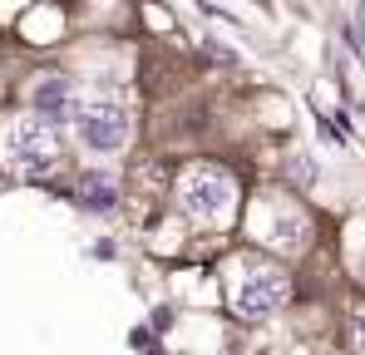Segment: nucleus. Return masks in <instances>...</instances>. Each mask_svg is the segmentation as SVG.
<instances>
[{"instance_id": "1", "label": "nucleus", "mask_w": 365, "mask_h": 355, "mask_svg": "<svg viewBox=\"0 0 365 355\" xmlns=\"http://www.w3.org/2000/svg\"><path fill=\"white\" fill-rule=\"evenodd\" d=\"M0 158L5 168L20 178H45L55 173L60 163V138H55V123H45L40 114L10 118L5 133H0Z\"/></svg>"}, {"instance_id": "2", "label": "nucleus", "mask_w": 365, "mask_h": 355, "mask_svg": "<svg viewBox=\"0 0 365 355\" xmlns=\"http://www.w3.org/2000/svg\"><path fill=\"white\" fill-rule=\"evenodd\" d=\"M69 118H74V138L89 153H99V158L119 153L123 143H128V109L114 104V99H79L69 109Z\"/></svg>"}, {"instance_id": "3", "label": "nucleus", "mask_w": 365, "mask_h": 355, "mask_svg": "<svg viewBox=\"0 0 365 355\" xmlns=\"http://www.w3.org/2000/svg\"><path fill=\"white\" fill-rule=\"evenodd\" d=\"M178 202H182V212H192V217H222L237 202V182L222 168H192L178 187Z\"/></svg>"}, {"instance_id": "4", "label": "nucleus", "mask_w": 365, "mask_h": 355, "mask_svg": "<svg viewBox=\"0 0 365 355\" xmlns=\"http://www.w3.org/2000/svg\"><path fill=\"white\" fill-rule=\"evenodd\" d=\"M287 296H292V287H287V277L277 267H252L237 282V292H232V306L247 321H262V316H277L287 306Z\"/></svg>"}, {"instance_id": "5", "label": "nucleus", "mask_w": 365, "mask_h": 355, "mask_svg": "<svg viewBox=\"0 0 365 355\" xmlns=\"http://www.w3.org/2000/svg\"><path fill=\"white\" fill-rule=\"evenodd\" d=\"M30 109L45 118V123H64L69 109H74V89H69V79H60V74H40V79L30 84Z\"/></svg>"}, {"instance_id": "6", "label": "nucleus", "mask_w": 365, "mask_h": 355, "mask_svg": "<svg viewBox=\"0 0 365 355\" xmlns=\"http://www.w3.org/2000/svg\"><path fill=\"white\" fill-rule=\"evenodd\" d=\"M74 192H79V202H84L89 212H114V207H119V182H114V173L89 168V173H79Z\"/></svg>"}, {"instance_id": "7", "label": "nucleus", "mask_w": 365, "mask_h": 355, "mask_svg": "<svg viewBox=\"0 0 365 355\" xmlns=\"http://www.w3.org/2000/svg\"><path fill=\"white\" fill-rule=\"evenodd\" d=\"M292 178H297V182H316V163H311L306 153H297V158H292Z\"/></svg>"}, {"instance_id": "8", "label": "nucleus", "mask_w": 365, "mask_h": 355, "mask_svg": "<svg viewBox=\"0 0 365 355\" xmlns=\"http://www.w3.org/2000/svg\"><path fill=\"white\" fill-rule=\"evenodd\" d=\"M351 336H356V351H365V311L356 316V326H351Z\"/></svg>"}, {"instance_id": "9", "label": "nucleus", "mask_w": 365, "mask_h": 355, "mask_svg": "<svg viewBox=\"0 0 365 355\" xmlns=\"http://www.w3.org/2000/svg\"><path fill=\"white\" fill-rule=\"evenodd\" d=\"M207 50H212V55L222 59V64H232V59H237V55H232V50H227V45H217V40H212V45H207Z\"/></svg>"}, {"instance_id": "10", "label": "nucleus", "mask_w": 365, "mask_h": 355, "mask_svg": "<svg viewBox=\"0 0 365 355\" xmlns=\"http://www.w3.org/2000/svg\"><path fill=\"white\" fill-rule=\"evenodd\" d=\"M361 277H365V262H361Z\"/></svg>"}]
</instances>
